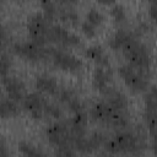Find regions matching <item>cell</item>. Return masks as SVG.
I'll list each match as a JSON object with an SVG mask.
<instances>
[{"label": "cell", "instance_id": "obj_3", "mask_svg": "<svg viewBox=\"0 0 157 157\" xmlns=\"http://www.w3.org/2000/svg\"><path fill=\"white\" fill-rule=\"evenodd\" d=\"M90 115L93 120L115 129H124L129 124V115L125 110L115 109L103 99L92 104Z\"/></svg>", "mask_w": 157, "mask_h": 157}, {"label": "cell", "instance_id": "obj_30", "mask_svg": "<svg viewBox=\"0 0 157 157\" xmlns=\"http://www.w3.org/2000/svg\"><path fill=\"white\" fill-rule=\"evenodd\" d=\"M0 157H10L9 146L1 134H0Z\"/></svg>", "mask_w": 157, "mask_h": 157}, {"label": "cell", "instance_id": "obj_11", "mask_svg": "<svg viewBox=\"0 0 157 157\" xmlns=\"http://www.w3.org/2000/svg\"><path fill=\"white\" fill-rule=\"evenodd\" d=\"M22 108L33 118L42 119L44 117V109L47 104V99L39 92H29L21 101Z\"/></svg>", "mask_w": 157, "mask_h": 157}, {"label": "cell", "instance_id": "obj_18", "mask_svg": "<svg viewBox=\"0 0 157 157\" xmlns=\"http://www.w3.org/2000/svg\"><path fill=\"white\" fill-rule=\"evenodd\" d=\"M58 6H59V13H58L59 20L72 26L80 25V16L76 12V10L72 7L71 2H58Z\"/></svg>", "mask_w": 157, "mask_h": 157}, {"label": "cell", "instance_id": "obj_1", "mask_svg": "<svg viewBox=\"0 0 157 157\" xmlns=\"http://www.w3.org/2000/svg\"><path fill=\"white\" fill-rule=\"evenodd\" d=\"M103 147L105 148L108 155H112V156L114 155L140 156L145 151L146 144L139 135L131 131L120 130L114 135L109 136L105 140Z\"/></svg>", "mask_w": 157, "mask_h": 157}, {"label": "cell", "instance_id": "obj_34", "mask_svg": "<svg viewBox=\"0 0 157 157\" xmlns=\"http://www.w3.org/2000/svg\"><path fill=\"white\" fill-rule=\"evenodd\" d=\"M20 157H32V156H21V155H20Z\"/></svg>", "mask_w": 157, "mask_h": 157}, {"label": "cell", "instance_id": "obj_31", "mask_svg": "<svg viewBox=\"0 0 157 157\" xmlns=\"http://www.w3.org/2000/svg\"><path fill=\"white\" fill-rule=\"evenodd\" d=\"M148 12H150V16H151V20L155 21L156 20V12H157V1L156 0H152L148 5Z\"/></svg>", "mask_w": 157, "mask_h": 157}, {"label": "cell", "instance_id": "obj_10", "mask_svg": "<svg viewBox=\"0 0 157 157\" xmlns=\"http://www.w3.org/2000/svg\"><path fill=\"white\" fill-rule=\"evenodd\" d=\"M108 136L102 131H93L91 134H85L82 136L75 137L72 140V146L77 153L90 155L98 148L103 147Z\"/></svg>", "mask_w": 157, "mask_h": 157}, {"label": "cell", "instance_id": "obj_20", "mask_svg": "<svg viewBox=\"0 0 157 157\" xmlns=\"http://www.w3.org/2000/svg\"><path fill=\"white\" fill-rule=\"evenodd\" d=\"M17 148L21 156H32V157H45L44 152L36 146L34 144L27 141V140H21L17 144Z\"/></svg>", "mask_w": 157, "mask_h": 157}, {"label": "cell", "instance_id": "obj_8", "mask_svg": "<svg viewBox=\"0 0 157 157\" xmlns=\"http://www.w3.org/2000/svg\"><path fill=\"white\" fill-rule=\"evenodd\" d=\"M47 43L58 44L59 48H71L80 44V37L59 23H52L48 29Z\"/></svg>", "mask_w": 157, "mask_h": 157}, {"label": "cell", "instance_id": "obj_17", "mask_svg": "<svg viewBox=\"0 0 157 157\" xmlns=\"http://www.w3.org/2000/svg\"><path fill=\"white\" fill-rule=\"evenodd\" d=\"M85 55L90 60L96 63L97 66L109 67V65H110V60H109V56H108L107 52L98 44H93V45L87 47L85 49Z\"/></svg>", "mask_w": 157, "mask_h": 157}, {"label": "cell", "instance_id": "obj_7", "mask_svg": "<svg viewBox=\"0 0 157 157\" xmlns=\"http://www.w3.org/2000/svg\"><path fill=\"white\" fill-rule=\"evenodd\" d=\"M50 25L52 22L42 12L32 13L27 20V31L31 40L43 47L47 45V36Z\"/></svg>", "mask_w": 157, "mask_h": 157}, {"label": "cell", "instance_id": "obj_5", "mask_svg": "<svg viewBox=\"0 0 157 157\" xmlns=\"http://www.w3.org/2000/svg\"><path fill=\"white\" fill-rule=\"evenodd\" d=\"M48 60H50L55 67L69 72H77L82 69V60L72 53L56 47H48Z\"/></svg>", "mask_w": 157, "mask_h": 157}, {"label": "cell", "instance_id": "obj_4", "mask_svg": "<svg viewBox=\"0 0 157 157\" xmlns=\"http://www.w3.org/2000/svg\"><path fill=\"white\" fill-rule=\"evenodd\" d=\"M118 74L123 80V82L134 92L145 93L150 87L148 74L141 70H137L129 64H124L119 66Z\"/></svg>", "mask_w": 157, "mask_h": 157}, {"label": "cell", "instance_id": "obj_16", "mask_svg": "<svg viewBox=\"0 0 157 157\" xmlns=\"http://www.w3.org/2000/svg\"><path fill=\"white\" fill-rule=\"evenodd\" d=\"M36 88L39 91V92H43V93H47V94H52L54 96L58 90H59V83L56 81V78L49 74H40L36 77Z\"/></svg>", "mask_w": 157, "mask_h": 157}, {"label": "cell", "instance_id": "obj_25", "mask_svg": "<svg viewBox=\"0 0 157 157\" xmlns=\"http://www.w3.org/2000/svg\"><path fill=\"white\" fill-rule=\"evenodd\" d=\"M110 16L117 23H123L126 20V11L121 4H114L110 7Z\"/></svg>", "mask_w": 157, "mask_h": 157}, {"label": "cell", "instance_id": "obj_13", "mask_svg": "<svg viewBox=\"0 0 157 157\" xmlns=\"http://www.w3.org/2000/svg\"><path fill=\"white\" fill-rule=\"evenodd\" d=\"M145 96V110H144V120L146 123L147 129L150 130L151 137L155 135L156 129V91L152 86L148 88Z\"/></svg>", "mask_w": 157, "mask_h": 157}, {"label": "cell", "instance_id": "obj_9", "mask_svg": "<svg viewBox=\"0 0 157 157\" xmlns=\"http://www.w3.org/2000/svg\"><path fill=\"white\" fill-rule=\"evenodd\" d=\"M45 136L48 141L55 147L63 145H72V136L67 120L59 119L45 128Z\"/></svg>", "mask_w": 157, "mask_h": 157}, {"label": "cell", "instance_id": "obj_6", "mask_svg": "<svg viewBox=\"0 0 157 157\" xmlns=\"http://www.w3.org/2000/svg\"><path fill=\"white\" fill-rule=\"evenodd\" d=\"M12 52L31 63H39V61H47L48 60V55H49V50L47 45H39L32 40H27V42H18L15 43L12 45Z\"/></svg>", "mask_w": 157, "mask_h": 157}, {"label": "cell", "instance_id": "obj_19", "mask_svg": "<svg viewBox=\"0 0 157 157\" xmlns=\"http://www.w3.org/2000/svg\"><path fill=\"white\" fill-rule=\"evenodd\" d=\"M21 114V107L11 98H2L0 101V119H11Z\"/></svg>", "mask_w": 157, "mask_h": 157}, {"label": "cell", "instance_id": "obj_29", "mask_svg": "<svg viewBox=\"0 0 157 157\" xmlns=\"http://www.w3.org/2000/svg\"><path fill=\"white\" fill-rule=\"evenodd\" d=\"M9 42V37H7V32L5 29V27L2 26V23L0 22V49L5 48Z\"/></svg>", "mask_w": 157, "mask_h": 157}, {"label": "cell", "instance_id": "obj_21", "mask_svg": "<svg viewBox=\"0 0 157 157\" xmlns=\"http://www.w3.org/2000/svg\"><path fill=\"white\" fill-rule=\"evenodd\" d=\"M131 32L125 31V29H118L113 33V36L109 38L108 40V45L110 49L113 50H120V48L123 47V44L125 43V40L128 39V37L130 36Z\"/></svg>", "mask_w": 157, "mask_h": 157}, {"label": "cell", "instance_id": "obj_32", "mask_svg": "<svg viewBox=\"0 0 157 157\" xmlns=\"http://www.w3.org/2000/svg\"><path fill=\"white\" fill-rule=\"evenodd\" d=\"M2 98H4V97H2V91H1V90H0V101H1V99H2Z\"/></svg>", "mask_w": 157, "mask_h": 157}, {"label": "cell", "instance_id": "obj_15", "mask_svg": "<svg viewBox=\"0 0 157 157\" xmlns=\"http://www.w3.org/2000/svg\"><path fill=\"white\" fill-rule=\"evenodd\" d=\"M113 81V72L110 67H103V66H96L92 74V86L96 91L102 93L105 88L110 86Z\"/></svg>", "mask_w": 157, "mask_h": 157}, {"label": "cell", "instance_id": "obj_27", "mask_svg": "<svg viewBox=\"0 0 157 157\" xmlns=\"http://www.w3.org/2000/svg\"><path fill=\"white\" fill-rule=\"evenodd\" d=\"M12 61L7 54H0V78L9 75Z\"/></svg>", "mask_w": 157, "mask_h": 157}, {"label": "cell", "instance_id": "obj_28", "mask_svg": "<svg viewBox=\"0 0 157 157\" xmlns=\"http://www.w3.org/2000/svg\"><path fill=\"white\" fill-rule=\"evenodd\" d=\"M80 27H81V31L85 33L86 37H88V38H94V37L97 36V28L93 27L92 25H90L88 22H86V21L80 22Z\"/></svg>", "mask_w": 157, "mask_h": 157}, {"label": "cell", "instance_id": "obj_24", "mask_svg": "<svg viewBox=\"0 0 157 157\" xmlns=\"http://www.w3.org/2000/svg\"><path fill=\"white\" fill-rule=\"evenodd\" d=\"M44 115H48L50 118H54V119L59 120V119H61L64 117V109L61 108L60 104H58L55 102L47 101L45 109H44Z\"/></svg>", "mask_w": 157, "mask_h": 157}, {"label": "cell", "instance_id": "obj_26", "mask_svg": "<svg viewBox=\"0 0 157 157\" xmlns=\"http://www.w3.org/2000/svg\"><path fill=\"white\" fill-rule=\"evenodd\" d=\"M77 152L72 145H63L54 148V157H76Z\"/></svg>", "mask_w": 157, "mask_h": 157}, {"label": "cell", "instance_id": "obj_23", "mask_svg": "<svg viewBox=\"0 0 157 157\" xmlns=\"http://www.w3.org/2000/svg\"><path fill=\"white\" fill-rule=\"evenodd\" d=\"M85 21L88 22L90 25H92L93 27L98 28L104 22V15L101 10H98L96 7H91L86 13V20Z\"/></svg>", "mask_w": 157, "mask_h": 157}, {"label": "cell", "instance_id": "obj_2", "mask_svg": "<svg viewBox=\"0 0 157 157\" xmlns=\"http://www.w3.org/2000/svg\"><path fill=\"white\" fill-rule=\"evenodd\" d=\"M120 52L126 58L129 65L148 74L152 63L150 50L132 32L120 48Z\"/></svg>", "mask_w": 157, "mask_h": 157}, {"label": "cell", "instance_id": "obj_14", "mask_svg": "<svg viewBox=\"0 0 157 157\" xmlns=\"http://www.w3.org/2000/svg\"><path fill=\"white\" fill-rule=\"evenodd\" d=\"M101 94L103 96V101H105L109 105H112L115 109L126 112V108L129 107V101H128V97L120 90H117L109 86Z\"/></svg>", "mask_w": 157, "mask_h": 157}, {"label": "cell", "instance_id": "obj_22", "mask_svg": "<svg viewBox=\"0 0 157 157\" xmlns=\"http://www.w3.org/2000/svg\"><path fill=\"white\" fill-rule=\"evenodd\" d=\"M42 6V13L53 23L55 20H58V13H59V6L58 2L53 1H43L40 4Z\"/></svg>", "mask_w": 157, "mask_h": 157}, {"label": "cell", "instance_id": "obj_33", "mask_svg": "<svg viewBox=\"0 0 157 157\" xmlns=\"http://www.w3.org/2000/svg\"><path fill=\"white\" fill-rule=\"evenodd\" d=\"M101 157H113L112 155H103V156H101Z\"/></svg>", "mask_w": 157, "mask_h": 157}, {"label": "cell", "instance_id": "obj_12", "mask_svg": "<svg viewBox=\"0 0 157 157\" xmlns=\"http://www.w3.org/2000/svg\"><path fill=\"white\" fill-rule=\"evenodd\" d=\"M1 85L5 90V92L7 93V97L11 98L15 102H21L23 99V97L27 94L26 93V85L25 82L16 77V76H11L7 75L5 77L1 78Z\"/></svg>", "mask_w": 157, "mask_h": 157}]
</instances>
